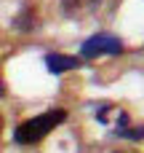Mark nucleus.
I'll use <instances>...</instances> for the list:
<instances>
[{
	"mask_svg": "<svg viewBox=\"0 0 144 153\" xmlns=\"http://www.w3.org/2000/svg\"><path fill=\"white\" fill-rule=\"evenodd\" d=\"M67 118V110H48V113H40V116H35V118H27V121H21L19 126H16V132H13V140L19 143V145H35V143H40L45 134H51L61 121Z\"/></svg>",
	"mask_w": 144,
	"mask_h": 153,
	"instance_id": "nucleus-1",
	"label": "nucleus"
},
{
	"mask_svg": "<svg viewBox=\"0 0 144 153\" xmlns=\"http://www.w3.org/2000/svg\"><path fill=\"white\" fill-rule=\"evenodd\" d=\"M120 51H123L120 38H115V35H110V32H99V35L88 38V40L83 43V48H80V54H83L86 59H94V56H99V54H120Z\"/></svg>",
	"mask_w": 144,
	"mask_h": 153,
	"instance_id": "nucleus-2",
	"label": "nucleus"
},
{
	"mask_svg": "<svg viewBox=\"0 0 144 153\" xmlns=\"http://www.w3.org/2000/svg\"><path fill=\"white\" fill-rule=\"evenodd\" d=\"M99 121L102 124H107V126H112L118 134L123 132V129H128V116H126V110H120V108H115V105H110V102H104L102 108H99Z\"/></svg>",
	"mask_w": 144,
	"mask_h": 153,
	"instance_id": "nucleus-3",
	"label": "nucleus"
},
{
	"mask_svg": "<svg viewBox=\"0 0 144 153\" xmlns=\"http://www.w3.org/2000/svg\"><path fill=\"white\" fill-rule=\"evenodd\" d=\"M45 67L53 75H59V73H69V70L80 67V59L77 56H69V54H48L45 56Z\"/></svg>",
	"mask_w": 144,
	"mask_h": 153,
	"instance_id": "nucleus-4",
	"label": "nucleus"
},
{
	"mask_svg": "<svg viewBox=\"0 0 144 153\" xmlns=\"http://www.w3.org/2000/svg\"><path fill=\"white\" fill-rule=\"evenodd\" d=\"M96 5H99V0H61L64 13H67V16H72V19H80V16L91 13Z\"/></svg>",
	"mask_w": 144,
	"mask_h": 153,
	"instance_id": "nucleus-5",
	"label": "nucleus"
},
{
	"mask_svg": "<svg viewBox=\"0 0 144 153\" xmlns=\"http://www.w3.org/2000/svg\"><path fill=\"white\" fill-rule=\"evenodd\" d=\"M35 24H37V19H35V8H32V5H24V8L19 11V16L13 19V27H16L19 32H29Z\"/></svg>",
	"mask_w": 144,
	"mask_h": 153,
	"instance_id": "nucleus-6",
	"label": "nucleus"
},
{
	"mask_svg": "<svg viewBox=\"0 0 144 153\" xmlns=\"http://www.w3.org/2000/svg\"><path fill=\"white\" fill-rule=\"evenodd\" d=\"M0 97H5V83H3V78H0Z\"/></svg>",
	"mask_w": 144,
	"mask_h": 153,
	"instance_id": "nucleus-7",
	"label": "nucleus"
},
{
	"mask_svg": "<svg viewBox=\"0 0 144 153\" xmlns=\"http://www.w3.org/2000/svg\"><path fill=\"white\" fill-rule=\"evenodd\" d=\"M0 132H3V118H0Z\"/></svg>",
	"mask_w": 144,
	"mask_h": 153,
	"instance_id": "nucleus-8",
	"label": "nucleus"
},
{
	"mask_svg": "<svg viewBox=\"0 0 144 153\" xmlns=\"http://www.w3.org/2000/svg\"><path fill=\"white\" fill-rule=\"evenodd\" d=\"M115 153H120V151H115Z\"/></svg>",
	"mask_w": 144,
	"mask_h": 153,
	"instance_id": "nucleus-9",
	"label": "nucleus"
}]
</instances>
